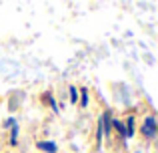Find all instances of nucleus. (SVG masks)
Returning <instances> with one entry per match:
<instances>
[{
    "label": "nucleus",
    "instance_id": "obj_2",
    "mask_svg": "<svg viewBox=\"0 0 158 153\" xmlns=\"http://www.w3.org/2000/svg\"><path fill=\"white\" fill-rule=\"evenodd\" d=\"M40 147H42V149H48V151H54V149H56V147H54L52 143H42Z\"/></svg>",
    "mask_w": 158,
    "mask_h": 153
},
{
    "label": "nucleus",
    "instance_id": "obj_1",
    "mask_svg": "<svg viewBox=\"0 0 158 153\" xmlns=\"http://www.w3.org/2000/svg\"><path fill=\"white\" fill-rule=\"evenodd\" d=\"M142 131L148 135V137H154V131H156V123H154V119L152 117H148L146 121H144V125H142Z\"/></svg>",
    "mask_w": 158,
    "mask_h": 153
},
{
    "label": "nucleus",
    "instance_id": "obj_3",
    "mask_svg": "<svg viewBox=\"0 0 158 153\" xmlns=\"http://www.w3.org/2000/svg\"><path fill=\"white\" fill-rule=\"evenodd\" d=\"M138 153H140V151H138Z\"/></svg>",
    "mask_w": 158,
    "mask_h": 153
}]
</instances>
